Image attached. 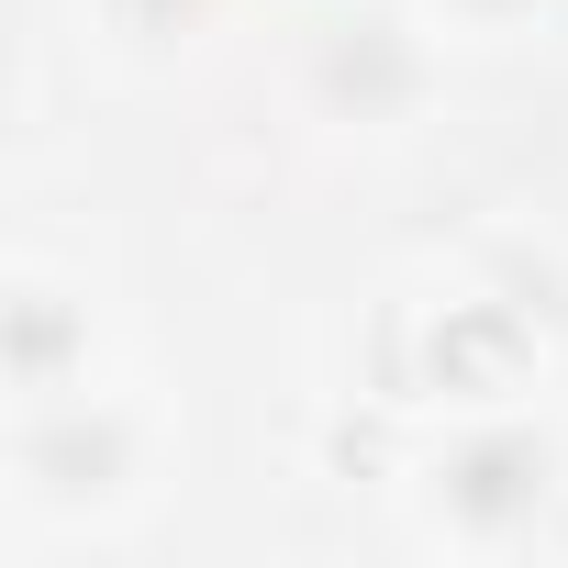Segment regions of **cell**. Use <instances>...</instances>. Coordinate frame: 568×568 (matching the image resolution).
Masks as SVG:
<instances>
[{
    "instance_id": "3",
    "label": "cell",
    "mask_w": 568,
    "mask_h": 568,
    "mask_svg": "<svg viewBox=\"0 0 568 568\" xmlns=\"http://www.w3.org/2000/svg\"><path fill=\"white\" fill-rule=\"evenodd\" d=\"M12 468H23L34 501H112V490L134 479V424H123V413H90V402L57 390V402L12 435Z\"/></svg>"
},
{
    "instance_id": "1",
    "label": "cell",
    "mask_w": 568,
    "mask_h": 568,
    "mask_svg": "<svg viewBox=\"0 0 568 568\" xmlns=\"http://www.w3.org/2000/svg\"><path fill=\"white\" fill-rule=\"evenodd\" d=\"M546 490H557V446L535 424H490V435H468V446L435 457V524L468 535V546L524 535L546 513Z\"/></svg>"
},
{
    "instance_id": "4",
    "label": "cell",
    "mask_w": 568,
    "mask_h": 568,
    "mask_svg": "<svg viewBox=\"0 0 568 568\" xmlns=\"http://www.w3.org/2000/svg\"><path fill=\"white\" fill-rule=\"evenodd\" d=\"M524 357H535V324L513 302H457L435 324V390H468V402H501L524 390Z\"/></svg>"
},
{
    "instance_id": "6",
    "label": "cell",
    "mask_w": 568,
    "mask_h": 568,
    "mask_svg": "<svg viewBox=\"0 0 568 568\" xmlns=\"http://www.w3.org/2000/svg\"><path fill=\"white\" fill-rule=\"evenodd\" d=\"M446 12H468V23H524L535 0H446Z\"/></svg>"
},
{
    "instance_id": "2",
    "label": "cell",
    "mask_w": 568,
    "mask_h": 568,
    "mask_svg": "<svg viewBox=\"0 0 568 568\" xmlns=\"http://www.w3.org/2000/svg\"><path fill=\"white\" fill-rule=\"evenodd\" d=\"M424 45L390 23V12H346V23H324V45H313V101L335 112V123H402L413 101H424Z\"/></svg>"
},
{
    "instance_id": "5",
    "label": "cell",
    "mask_w": 568,
    "mask_h": 568,
    "mask_svg": "<svg viewBox=\"0 0 568 568\" xmlns=\"http://www.w3.org/2000/svg\"><path fill=\"white\" fill-rule=\"evenodd\" d=\"M79 368H90V324H79V302H57L45 278H23V291H12V390L57 402Z\"/></svg>"
}]
</instances>
